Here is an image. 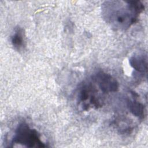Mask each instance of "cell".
Segmentation results:
<instances>
[{
    "instance_id": "cell-7",
    "label": "cell",
    "mask_w": 148,
    "mask_h": 148,
    "mask_svg": "<svg viewBox=\"0 0 148 148\" xmlns=\"http://www.w3.org/2000/svg\"><path fill=\"white\" fill-rule=\"evenodd\" d=\"M129 112L134 116L142 120L145 116V108L143 105L135 99H128L127 102Z\"/></svg>"
},
{
    "instance_id": "cell-1",
    "label": "cell",
    "mask_w": 148,
    "mask_h": 148,
    "mask_svg": "<svg viewBox=\"0 0 148 148\" xmlns=\"http://www.w3.org/2000/svg\"><path fill=\"white\" fill-rule=\"evenodd\" d=\"M145 6L140 1H110L102 5L103 18L112 27L125 29L135 23Z\"/></svg>"
},
{
    "instance_id": "cell-3",
    "label": "cell",
    "mask_w": 148,
    "mask_h": 148,
    "mask_svg": "<svg viewBox=\"0 0 148 148\" xmlns=\"http://www.w3.org/2000/svg\"><path fill=\"white\" fill-rule=\"evenodd\" d=\"M12 144H20L28 147H45L47 146L40 139L36 130L31 128L25 123L17 125L12 140Z\"/></svg>"
},
{
    "instance_id": "cell-5",
    "label": "cell",
    "mask_w": 148,
    "mask_h": 148,
    "mask_svg": "<svg viewBox=\"0 0 148 148\" xmlns=\"http://www.w3.org/2000/svg\"><path fill=\"white\" fill-rule=\"evenodd\" d=\"M129 62L130 65L136 71L141 74L146 75L147 69L146 56H144L143 54L133 56L130 58Z\"/></svg>"
},
{
    "instance_id": "cell-6",
    "label": "cell",
    "mask_w": 148,
    "mask_h": 148,
    "mask_svg": "<svg viewBox=\"0 0 148 148\" xmlns=\"http://www.w3.org/2000/svg\"><path fill=\"white\" fill-rule=\"evenodd\" d=\"M11 43L13 47L17 51H21L25 47V33L23 28L17 27L11 37Z\"/></svg>"
},
{
    "instance_id": "cell-4",
    "label": "cell",
    "mask_w": 148,
    "mask_h": 148,
    "mask_svg": "<svg viewBox=\"0 0 148 148\" xmlns=\"http://www.w3.org/2000/svg\"><path fill=\"white\" fill-rule=\"evenodd\" d=\"M99 88L105 94L116 92L119 88L117 81L110 75L103 71H98L91 76Z\"/></svg>"
},
{
    "instance_id": "cell-2",
    "label": "cell",
    "mask_w": 148,
    "mask_h": 148,
    "mask_svg": "<svg viewBox=\"0 0 148 148\" xmlns=\"http://www.w3.org/2000/svg\"><path fill=\"white\" fill-rule=\"evenodd\" d=\"M101 93L105 94L91 78L90 80L84 82L78 88L77 98L79 105L86 111L101 107L103 103V98Z\"/></svg>"
}]
</instances>
